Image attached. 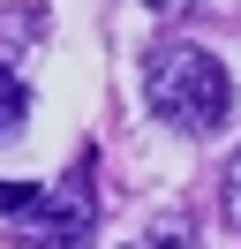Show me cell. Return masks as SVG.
I'll return each mask as SVG.
<instances>
[{"label": "cell", "mask_w": 241, "mask_h": 249, "mask_svg": "<svg viewBox=\"0 0 241 249\" xmlns=\"http://www.w3.org/2000/svg\"><path fill=\"white\" fill-rule=\"evenodd\" d=\"M143 98H151V113H158L166 128L204 136V128H219L226 113H234V76H226V61L211 46L166 38V46H151V61H143Z\"/></svg>", "instance_id": "6da1fadb"}, {"label": "cell", "mask_w": 241, "mask_h": 249, "mask_svg": "<svg viewBox=\"0 0 241 249\" xmlns=\"http://www.w3.org/2000/svg\"><path fill=\"white\" fill-rule=\"evenodd\" d=\"M219 196H226V219H234V234H241V151L226 159V181H219Z\"/></svg>", "instance_id": "5b68a950"}, {"label": "cell", "mask_w": 241, "mask_h": 249, "mask_svg": "<svg viewBox=\"0 0 241 249\" xmlns=\"http://www.w3.org/2000/svg\"><path fill=\"white\" fill-rule=\"evenodd\" d=\"M189 242H196L189 212H173V219H158V227H151V242H128V249H189Z\"/></svg>", "instance_id": "277c9868"}, {"label": "cell", "mask_w": 241, "mask_h": 249, "mask_svg": "<svg viewBox=\"0 0 241 249\" xmlns=\"http://www.w3.org/2000/svg\"><path fill=\"white\" fill-rule=\"evenodd\" d=\"M23 121H30V83L15 76V68H0V143L23 136Z\"/></svg>", "instance_id": "3957f363"}, {"label": "cell", "mask_w": 241, "mask_h": 249, "mask_svg": "<svg viewBox=\"0 0 241 249\" xmlns=\"http://www.w3.org/2000/svg\"><path fill=\"white\" fill-rule=\"evenodd\" d=\"M15 234L30 249H90L98 242V189H90V166H75L68 181L38 189V196L15 212Z\"/></svg>", "instance_id": "7a4b0ae2"}, {"label": "cell", "mask_w": 241, "mask_h": 249, "mask_svg": "<svg viewBox=\"0 0 241 249\" xmlns=\"http://www.w3.org/2000/svg\"><path fill=\"white\" fill-rule=\"evenodd\" d=\"M30 196H38V181H0V219H15Z\"/></svg>", "instance_id": "8992f818"}, {"label": "cell", "mask_w": 241, "mask_h": 249, "mask_svg": "<svg viewBox=\"0 0 241 249\" xmlns=\"http://www.w3.org/2000/svg\"><path fill=\"white\" fill-rule=\"evenodd\" d=\"M158 16H189V8H204V0H151Z\"/></svg>", "instance_id": "52a82bcc"}]
</instances>
